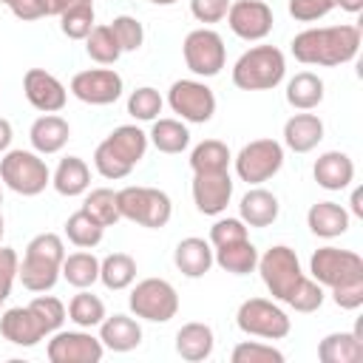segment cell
I'll use <instances>...</instances> for the list:
<instances>
[{"instance_id":"obj_1","label":"cell","mask_w":363,"mask_h":363,"mask_svg":"<svg viewBox=\"0 0 363 363\" xmlns=\"http://www.w3.org/2000/svg\"><path fill=\"white\" fill-rule=\"evenodd\" d=\"M292 57L303 65H343L352 62L360 48V28L357 26H323L306 28L292 37Z\"/></svg>"},{"instance_id":"obj_2","label":"cell","mask_w":363,"mask_h":363,"mask_svg":"<svg viewBox=\"0 0 363 363\" xmlns=\"http://www.w3.org/2000/svg\"><path fill=\"white\" fill-rule=\"evenodd\" d=\"M147 153V133L136 125L113 128L94 150V167L105 179H125Z\"/></svg>"},{"instance_id":"obj_3","label":"cell","mask_w":363,"mask_h":363,"mask_svg":"<svg viewBox=\"0 0 363 363\" xmlns=\"http://www.w3.org/2000/svg\"><path fill=\"white\" fill-rule=\"evenodd\" d=\"M62 258H65L62 238L57 233H40L26 244L23 261L17 267V278L28 292H48L60 278Z\"/></svg>"},{"instance_id":"obj_4","label":"cell","mask_w":363,"mask_h":363,"mask_svg":"<svg viewBox=\"0 0 363 363\" xmlns=\"http://www.w3.org/2000/svg\"><path fill=\"white\" fill-rule=\"evenodd\" d=\"M286 74L284 51L275 45H252L233 65V85L241 91H269Z\"/></svg>"},{"instance_id":"obj_5","label":"cell","mask_w":363,"mask_h":363,"mask_svg":"<svg viewBox=\"0 0 363 363\" xmlns=\"http://www.w3.org/2000/svg\"><path fill=\"white\" fill-rule=\"evenodd\" d=\"M116 204H119L122 218L136 221V224L150 227V230L164 227L173 216L170 196L159 187H139V184L122 187V190H116Z\"/></svg>"},{"instance_id":"obj_6","label":"cell","mask_w":363,"mask_h":363,"mask_svg":"<svg viewBox=\"0 0 363 363\" xmlns=\"http://www.w3.org/2000/svg\"><path fill=\"white\" fill-rule=\"evenodd\" d=\"M0 179L20 196H40L51 184V170L37 150H6L0 159Z\"/></svg>"},{"instance_id":"obj_7","label":"cell","mask_w":363,"mask_h":363,"mask_svg":"<svg viewBox=\"0 0 363 363\" xmlns=\"http://www.w3.org/2000/svg\"><path fill=\"white\" fill-rule=\"evenodd\" d=\"M130 312L150 323H167L179 312V295L164 278H145L130 289Z\"/></svg>"},{"instance_id":"obj_8","label":"cell","mask_w":363,"mask_h":363,"mask_svg":"<svg viewBox=\"0 0 363 363\" xmlns=\"http://www.w3.org/2000/svg\"><path fill=\"white\" fill-rule=\"evenodd\" d=\"M309 272L320 286L337 289L346 284L363 281V258L354 250H340V247H320L312 261Z\"/></svg>"},{"instance_id":"obj_9","label":"cell","mask_w":363,"mask_h":363,"mask_svg":"<svg viewBox=\"0 0 363 363\" xmlns=\"http://www.w3.org/2000/svg\"><path fill=\"white\" fill-rule=\"evenodd\" d=\"M258 272L264 286L269 289V295L275 301H286V295L295 289V284L303 278L301 261L295 255V250H289L286 244H275L269 247L264 255H258Z\"/></svg>"},{"instance_id":"obj_10","label":"cell","mask_w":363,"mask_h":363,"mask_svg":"<svg viewBox=\"0 0 363 363\" xmlns=\"http://www.w3.org/2000/svg\"><path fill=\"white\" fill-rule=\"evenodd\" d=\"M235 323L244 335L264 337V340H281L289 335L286 312L267 298H247L235 312Z\"/></svg>"},{"instance_id":"obj_11","label":"cell","mask_w":363,"mask_h":363,"mask_svg":"<svg viewBox=\"0 0 363 363\" xmlns=\"http://www.w3.org/2000/svg\"><path fill=\"white\" fill-rule=\"evenodd\" d=\"M284 164V145L275 139H252L235 156V173L247 184H261L272 179Z\"/></svg>"},{"instance_id":"obj_12","label":"cell","mask_w":363,"mask_h":363,"mask_svg":"<svg viewBox=\"0 0 363 363\" xmlns=\"http://www.w3.org/2000/svg\"><path fill=\"white\" fill-rule=\"evenodd\" d=\"M182 54H184V65L196 77H216L227 60L224 40L213 28H193L182 43Z\"/></svg>"},{"instance_id":"obj_13","label":"cell","mask_w":363,"mask_h":363,"mask_svg":"<svg viewBox=\"0 0 363 363\" xmlns=\"http://www.w3.org/2000/svg\"><path fill=\"white\" fill-rule=\"evenodd\" d=\"M167 105L184 122L204 125L216 113V94L199 79H176L167 91Z\"/></svg>"},{"instance_id":"obj_14","label":"cell","mask_w":363,"mask_h":363,"mask_svg":"<svg viewBox=\"0 0 363 363\" xmlns=\"http://www.w3.org/2000/svg\"><path fill=\"white\" fill-rule=\"evenodd\" d=\"M45 354L51 363H99L105 354V346L91 332H62L57 329L45 346Z\"/></svg>"},{"instance_id":"obj_15","label":"cell","mask_w":363,"mask_h":363,"mask_svg":"<svg viewBox=\"0 0 363 363\" xmlns=\"http://www.w3.org/2000/svg\"><path fill=\"white\" fill-rule=\"evenodd\" d=\"M272 9L264 0H233L227 9V26L235 37L258 43L272 31Z\"/></svg>"},{"instance_id":"obj_16","label":"cell","mask_w":363,"mask_h":363,"mask_svg":"<svg viewBox=\"0 0 363 363\" xmlns=\"http://www.w3.org/2000/svg\"><path fill=\"white\" fill-rule=\"evenodd\" d=\"M122 88L125 82L113 68H88L71 79V94L88 105H111L122 96Z\"/></svg>"},{"instance_id":"obj_17","label":"cell","mask_w":363,"mask_h":363,"mask_svg":"<svg viewBox=\"0 0 363 363\" xmlns=\"http://www.w3.org/2000/svg\"><path fill=\"white\" fill-rule=\"evenodd\" d=\"M193 204L204 216H221L233 199V179L227 170L193 173Z\"/></svg>"},{"instance_id":"obj_18","label":"cell","mask_w":363,"mask_h":363,"mask_svg":"<svg viewBox=\"0 0 363 363\" xmlns=\"http://www.w3.org/2000/svg\"><path fill=\"white\" fill-rule=\"evenodd\" d=\"M23 94H26L28 105L37 108L40 113H57L65 108V99H68L65 85L54 74H48L45 68H28L26 71Z\"/></svg>"},{"instance_id":"obj_19","label":"cell","mask_w":363,"mask_h":363,"mask_svg":"<svg viewBox=\"0 0 363 363\" xmlns=\"http://www.w3.org/2000/svg\"><path fill=\"white\" fill-rule=\"evenodd\" d=\"M0 335L9 343L26 346V349L28 346H37L43 337H48L31 306H11V309H6L0 315Z\"/></svg>"},{"instance_id":"obj_20","label":"cell","mask_w":363,"mask_h":363,"mask_svg":"<svg viewBox=\"0 0 363 363\" xmlns=\"http://www.w3.org/2000/svg\"><path fill=\"white\" fill-rule=\"evenodd\" d=\"M173 264L182 275L187 278H201L210 272L213 267V244L199 238V235H190V238H182L173 250Z\"/></svg>"},{"instance_id":"obj_21","label":"cell","mask_w":363,"mask_h":363,"mask_svg":"<svg viewBox=\"0 0 363 363\" xmlns=\"http://www.w3.org/2000/svg\"><path fill=\"white\" fill-rule=\"evenodd\" d=\"M71 136V128L62 116L57 113H43L40 119H34L31 130H28V139H31V147L40 153V156H51V153H60L65 147Z\"/></svg>"},{"instance_id":"obj_22","label":"cell","mask_w":363,"mask_h":363,"mask_svg":"<svg viewBox=\"0 0 363 363\" xmlns=\"http://www.w3.org/2000/svg\"><path fill=\"white\" fill-rule=\"evenodd\" d=\"M312 176L323 190H343L354 179V162L340 150H326L318 156Z\"/></svg>"},{"instance_id":"obj_23","label":"cell","mask_w":363,"mask_h":363,"mask_svg":"<svg viewBox=\"0 0 363 363\" xmlns=\"http://www.w3.org/2000/svg\"><path fill=\"white\" fill-rule=\"evenodd\" d=\"M281 213V204L275 199V193L264 190V187H252L241 196L238 201V218L247 227H269Z\"/></svg>"},{"instance_id":"obj_24","label":"cell","mask_w":363,"mask_h":363,"mask_svg":"<svg viewBox=\"0 0 363 363\" xmlns=\"http://www.w3.org/2000/svg\"><path fill=\"white\" fill-rule=\"evenodd\" d=\"M323 139V122L315 113H295L284 125V145L295 153H309Z\"/></svg>"},{"instance_id":"obj_25","label":"cell","mask_w":363,"mask_h":363,"mask_svg":"<svg viewBox=\"0 0 363 363\" xmlns=\"http://www.w3.org/2000/svg\"><path fill=\"white\" fill-rule=\"evenodd\" d=\"M99 340L111 352H130L142 343V326L128 315H105L99 323Z\"/></svg>"},{"instance_id":"obj_26","label":"cell","mask_w":363,"mask_h":363,"mask_svg":"<svg viewBox=\"0 0 363 363\" xmlns=\"http://www.w3.org/2000/svg\"><path fill=\"white\" fill-rule=\"evenodd\" d=\"M216 349V337H213V329L207 323H184L179 332H176V352L182 360H190V363H201L213 354Z\"/></svg>"},{"instance_id":"obj_27","label":"cell","mask_w":363,"mask_h":363,"mask_svg":"<svg viewBox=\"0 0 363 363\" xmlns=\"http://www.w3.org/2000/svg\"><path fill=\"white\" fill-rule=\"evenodd\" d=\"M51 184L60 196H68V199L82 196L91 184V167L79 156H65V159H60V164L51 176Z\"/></svg>"},{"instance_id":"obj_28","label":"cell","mask_w":363,"mask_h":363,"mask_svg":"<svg viewBox=\"0 0 363 363\" xmlns=\"http://www.w3.org/2000/svg\"><path fill=\"white\" fill-rule=\"evenodd\" d=\"M306 224L320 238H337L349 230V213L335 201H318L306 213Z\"/></svg>"},{"instance_id":"obj_29","label":"cell","mask_w":363,"mask_h":363,"mask_svg":"<svg viewBox=\"0 0 363 363\" xmlns=\"http://www.w3.org/2000/svg\"><path fill=\"white\" fill-rule=\"evenodd\" d=\"M213 264H218L224 272H233V275H250L258 264V250L250 238L213 247Z\"/></svg>"},{"instance_id":"obj_30","label":"cell","mask_w":363,"mask_h":363,"mask_svg":"<svg viewBox=\"0 0 363 363\" xmlns=\"http://www.w3.org/2000/svg\"><path fill=\"white\" fill-rule=\"evenodd\" d=\"M320 363H360L363 340L354 332H332L318 343Z\"/></svg>"},{"instance_id":"obj_31","label":"cell","mask_w":363,"mask_h":363,"mask_svg":"<svg viewBox=\"0 0 363 363\" xmlns=\"http://www.w3.org/2000/svg\"><path fill=\"white\" fill-rule=\"evenodd\" d=\"M286 102L298 111H312L323 102V79L312 71H301L286 82Z\"/></svg>"},{"instance_id":"obj_32","label":"cell","mask_w":363,"mask_h":363,"mask_svg":"<svg viewBox=\"0 0 363 363\" xmlns=\"http://www.w3.org/2000/svg\"><path fill=\"white\" fill-rule=\"evenodd\" d=\"M60 275H62L71 286H77V289H88V286H94V284L99 281V261H96V255L88 252V250L71 252V255L62 258V269H60Z\"/></svg>"},{"instance_id":"obj_33","label":"cell","mask_w":363,"mask_h":363,"mask_svg":"<svg viewBox=\"0 0 363 363\" xmlns=\"http://www.w3.org/2000/svg\"><path fill=\"white\" fill-rule=\"evenodd\" d=\"M147 142H153L159 153H182L190 145V130L179 119H153Z\"/></svg>"},{"instance_id":"obj_34","label":"cell","mask_w":363,"mask_h":363,"mask_svg":"<svg viewBox=\"0 0 363 363\" xmlns=\"http://www.w3.org/2000/svg\"><path fill=\"white\" fill-rule=\"evenodd\" d=\"M99 281L105 284V289H128L136 281V261L128 252H111L99 261Z\"/></svg>"},{"instance_id":"obj_35","label":"cell","mask_w":363,"mask_h":363,"mask_svg":"<svg viewBox=\"0 0 363 363\" xmlns=\"http://www.w3.org/2000/svg\"><path fill=\"white\" fill-rule=\"evenodd\" d=\"M230 147L218 139H204L190 150V170L193 173H210V170H227L230 164Z\"/></svg>"},{"instance_id":"obj_36","label":"cell","mask_w":363,"mask_h":363,"mask_svg":"<svg viewBox=\"0 0 363 363\" xmlns=\"http://www.w3.org/2000/svg\"><path fill=\"white\" fill-rule=\"evenodd\" d=\"M65 235H68V241H71L74 247L91 250V247H96V244L102 241L105 227H102L99 221H94V218L79 207L77 213H71V216L65 218Z\"/></svg>"},{"instance_id":"obj_37","label":"cell","mask_w":363,"mask_h":363,"mask_svg":"<svg viewBox=\"0 0 363 363\" xmlns=\"http://www.w3.org/2000/svg\"><path fill=\"white\" fill-rule=\"evenodd\" d=\"M85 51L94 62L99 65H113L119 57H122V48L111 31V26H94L91 34L85 37Z\"/></svg>"},{"instance_id":"obj_38","label":"cell","mask_w":363,"mask_h":363,"mask_svg":"<svg viewBox=\"0 0 363 363\" xmlns=\"http://www.w3.org/2000/svg\"><path fill=\"white\" fill-rule=\"evenodd\" d=\"M82 210L94 218V221H99L102 227H113L122 216H119V204H116V193L111 190V187H96V190H91L88 196H85V201H82Z\"/></svg>"},{"instance_id":"obj_39","label":"cell","mask_w":363,"mask_h":363,"mask_svg":"<svg viewBox=\"0 0 363 363\" xmlns=\"http://www.w3.org/2000/svg\"><path fill=\"white\" fill-rule=\"evenodd\" d=\"M68 318L79 326V329H91V326H99L105 320V303L91 295L88 289H79L71 303H68Z\"/></svg>"},{"instance_id":"obj_40","label":"cell","mask_w":363,"mask_h":363,"mask_svg":"<svg viewBox=\"0 0 363 363\" xmlns=\"http://www.w3.org/2000/svg\"><path fill=\"white\" fill-rule=\"evenodd\" d=\"M60 28L68 40H85L94 28V0H82L60 14Z\"/></svg>"},{"instance_id":"obj_41","label":"cell","mask_w":363,"mask_h":363,"mask_svg":"<svg viewBox=\"0 0 363 363\" xmlns=\"http://www.w3.org/2000/svg\"><path fill=\"white\" fill-rule=\"evenodd\" d=\"M77 3L82 0H14L9 9L17 20H40V17H60Z\"/></svg>"},{"instance_id":"obj_42","label":"cell","mask_w":363,"mask_h":363,"mask_svg":"<svg viewBox=\"0 0 363 363\" xmlns=\"http://www.w3.org/2000/svg\"><path fill=\"white\" fill-rule=\"evenodd\" d=\"M128 113H130L133 119H139V122H153V119H159V113H162V94H159L156 88H150V85L136 88V91L128 96Z\"/></svg>"},{"instance_id":"obj_43","label":"cell","mask_w":363,"mask_h":363,"mask_svg":"<svg viewBox=\"0 0 363 363\" xmlns=\"http://www.w3.org/2000/svg\"><path fill=\"white\" fill-rule=\"evenodd\" d=\"M284 303H289L295 312H315V309H320V303H323V286L315 281V278H301L298 284H295V289L286 295V301Z\"/></svg>"},{"instance_id":"obj_44","label":"cell","mask_w":363,"mask_h":363,"mask_svg":"<svg viewBox=\"0 0 363 363\" xmlns=\"http://www.w3.org/2000/svg\"><path fill=\"white\" fill-rule=\"evenodd\" d=\"M108 26H111V31H113V37H116L122 54H125V51H139V48H142V43H145V28H142V23H139L136 17H130V14H119V17H113Z\"/></svg>"},{"instance_id":"obj_45","label":"cell","mask_w":363,"mask_h":363,"mask_svg":"<svg viewBox=\"0 0 363 363\" xmlns=\"http://www.w3.org/2000/svg\"><path fill=\"white\" fill-rule=\"evenodd\" d=\"M28 306H31L34 315L40 318L45 335H54V332L62 326V320H65V306H62V301L54 298V295H37Z\"/></svg>"},{"instance_id":"obj_46","label":"cell","mask_w":363,"mask_h":363,"mask_svg":"<svg viewBox=\"0 0 363 363\" xmlns=\"http://www.w3.org/2000/svg\"><path fill=\"white\" fill-rule=\"evenodd\" d=\"M233 363H284V352L275 346L258 343V340H244L233 349Z\"/></svg>"},{"instance_id":"obj_47","label":"cell","mask_w":363,"mask_h":363,"mask_svg":"<svg viewBox=\"0 0 363 363\" xmlns=\"http://www.w3.org/2000/svg\"><path fill=\"white\" fill-rule=\"evenodd\" d=\"M241 238H250L247 224L241 218H218L210 227V244L213 247H224V244H233V241H241Z\"/></svg>"},{"instance_id":"obj_48","label":"cell","mask_w":363,"mask_h":363,"mask_svg":"<svg viewBox=\"0 0 363 363\" xmlns=\"http://www.w3.org/2000/svg\"><path fill=\"white\" fill-rule=\"evenodd\" d=\"M335 9V0H289V14L298 23H315Z\"/></svg>"},{"instance_id":"obj_49","label":"cell","mask_w":363,"mask_h":363,"mask_svg":"<svg viewBox=\"0 0 363 363\" xmlns=\"http://www.w3.org/2000/svg\"><path fill=\"white\" fill-rule=\"evenodd\" d=\"M17 267H20L17 252L11 247H0V306L11 295V284L17 278Z\"/></svg>"},{"instance_id":"obj_50","label":"cell","mask_w":363,"mask_h":363,"mask_svg":"<svg viewBox=\"0 0 363 363\" xmlns=\"http://www.w3.org/2000/svg\"><path fill=\"white\" fill-rule=\"evenodd\" d=\"M233 0H190V11L199 23H218L227 17Z\"/></svg>"},{"instance_id":"obj_51","label":"cell","mask_w":363,"mask_h":363,"mask_svg":"<svg viewBox=\"0 0 363 363\" xmlns=\"http://www.w3.org/2000/svg\"><path fill=\"white\" fill-rule=\"evenodd\" d=\"M332 301H335L340 309H360V306H363V281L332 289Z\"/></svg>"},{"instance_id":"obj_52","label":"cell","mask_w":363,"mask_h":363,"mask_svg":"<svg viewBox=\"0 0 363 363\" xmlns=\"http://www.w3.org/2000/svg\"><path fill=\"white\" fill-rule=\"evenodd\" d=\"M11 136H14V130H11V122L0 116V153H6V150H9V145H11Z\"/></svg>"},{"instance_id":"obj_53","label":"cell","mask_w":363,"mask_h":363,"mask_svg":"<svg viewBox=\"0 0 363 363\" xmlns=\"http://www.w3.org/2000/svg\"><path fill=\"white\" fill-rule=\"evenodd\" d=\"M335 6H340V9L349 11V14H357V11L363 9V0H335Z\"/></svg>"},{"instance_id":"obj_54","label":"cell","mask_w":363,"mask_h":363,"mask_svg":"<svg viewBox=\"0 0 363 363\" xmlns=\"http://www.w3.org/2000/svg\"><path fill=\"white\" fill-rule=\"evenodd\" d=\"M360 199H363V193L354 190V193H352V213H354L357 218H363V204H360Z\"/></svg>"},{"instance_id":"obj_55","label":"cell","mask_w":363,"mask_h":363,"mask_svg":"<svg viewBox=\"0 0 363 363\" xmlns=\"http://www.w3.org/2000/svg\"><path fill=\"white\" fill-rule=\"evenodd\" d=\"M150 3H153V6H173L176 0H150Z\"/></svg>"},{"instance_id":"obj_56","label":"cell","mask_w":363,"mask_h":363,"mask_svg":"<svg viewBox=\"0 0 363 363\" xmlns=\"http://www.w3.org/2000/svg\"><path fill=\"white\" fill-rule=\"evenodd\" d=\"M0 241H3V216H0Z\"/></svg>"},{"instance_id":"obj_57","label":"cell","mask_w":363,"mask_h":363,"mask_svg":"<svg viewBox=\"0 0 363 363\" xmlns=\"http://www.w3.org/2000/svg\"><path fill=\"white\" fill-rule=\"evenodd\" d=\"M0 3H6V6H11V3H14V0H0Z\"/></svg>"},{"instance_id":"obj_58","label":"cell","mask_w":363,"mask_h":363,"mask_svg":"<svg viewBox=\"0 0 363 363\" xmlns=\"http://www.w3.org/2000/svg\"><path fill=\"white\" fill-rule=\"evenodd\" d=\"M0 204H3V193H0Z\"/></svg>"}]
</instances>
